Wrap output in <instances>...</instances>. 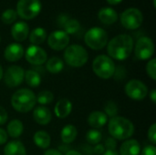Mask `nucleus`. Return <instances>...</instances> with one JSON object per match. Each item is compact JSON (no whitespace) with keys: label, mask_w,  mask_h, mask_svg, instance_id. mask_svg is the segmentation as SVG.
Returning <instances> with one entry per match:
<instances>
[{"label":"nucleus","mask_w":156,"mask_h":155,"mask_svg":"<svg viewBox=\"0 0 156 155\" xmlns=\"http://www.w3.org/2000/svg\"><path fill=\"white\" fill-rule=\"evenodd\" d=\"M7 139H8V135L6 132L3 128H0V145L5 144L7 142Z\"/></svg>","instance_id":"nucleus-40"},{"label":"nucleus","mask_w":156,"mask_h":155,"mask_svg":"<svg viewBox=\"0 0 156 155\" xmlns=\"http://www.w3.org/2000/svg\"><path fill=\"white\" fill-rule=\"evenodd\" d=\"M102 155H119V153L116 150H106Z\"/></svg>","instance_id":"nucleus-43"},{"label":"nucleus","mask_w":156,"mask_h":155,"mask_svg":"<svg viewBox=\"0 0 156 155\" xmlns=\"http://www.w3.org/2000/svg\"><path fill=\"white\" fill-rule=\"evenodd\" d=\"M116 147H117V141L114 138L110 137L105 141L104 148H106L107 150H116Z\"/></svg>","instance_id":"nucleus-37"},{"label":"nucleus","mask_w":156,"mask_h":155,"mask_svg":"<svg viewBox=\"0 0 156 155\" xmlns=\"http://www.w3.org/2000/svg\"><path fill=\"white\" fill-rule=\"evenodd\" d=\"M46 62V69L51 74H58L64 69V62L58 57H52Z\"/></svg>","instance_id":"nucleus-26"},{"label":"nucleus","mask_w":156,"mask_h":155,"mask_svg":"<svg viewBox=\"0 0 156 155\" xmlns=\"http://www.w3.org/2000/svg\"><path fill=\"white\" fill-rule=\"evenodd\" d=\"M113 76L116 80H122L126 76V71H125L124 68L122 66H120L118 69H115Z\"/></svg>","instance_id":"nucleus-35"},{"label":"nucleus","mask_w":156,"mask_h":155,"mask_svg":"<svg viewBox=\"0 0 156 155\" xmlns=\"http://www.w3.org/2000/svg\"><path fill=\"white\" fill-rule=\"evenodd\" d=\"M3 75H4V72H3V69H2V67H1V65H0V80L3 79Z\"/></svg>","instance_id":"nucleus-46"},{"label":"nucleus","mask_w":156,"mask_h":155,"mask_svg":"<svg viewBox=\"0 0 156 155\" xmlns=\"http://www.w3.org/2000/svg\"><path fill=\"white\" fill-rule=\"evenodd\" d=\"M146 72L147 75L153 79L156 80V59L152 58L146 65Z\"/></svg>","instance_id":"nucleus-33"},{"label":"nucleus","mask_w":156,"mask_h":155,"mask_svg":"<svg viewBox=\"0 0 156 155\" xmlns=\"http://www.w3.org/2000/svg\"><path fill=\"white\" fill-rule=\"evenodd\" d=\"M150 99H151V100L153 101V103H154V104H155V103H156V90H155V89H154V90H151V92H150Z\"/></svg>","instance_id":"nucleus-42"},{"label":"nucleus","mask_w":156,"mask_h":155,"mask_svg":"<svg viewBox=\"0 0 156 155\" xmlns=\"http://www.w3.org/2000/svg\"><path fill=\"white\" fill-rule=\"evenodd\" d=\"M33 141L35 144L40 149H48L50 146L51 139L49 134L45 131H37L33 136Z\"/></svg>","instance_id":"nucleus-24"},{"label":"nucleus","mask_w":156,"mask_h":155,"mask_svg":"<svg viewBox=\"0 0 156 155\" xmlns=\"http://www.w3.org/2000/svg\"><path fill=\"white\" fill-rule=\"evenodd\" d=\"M93 153L94 154L101 155L103 154V153L105 152V148H104V145L103 144H101V143H98L95 145V147L93 148Z\"/></svg>","instance_id":"nucleus-39"},{"label":"nucleus","mask_w":156,"mask_h":155,"mask_svg":"<svg viewBox=\"0 0 156 155\" xmlns=\"http://www.w3.org/2000/svg\"><path fill=\"white\" fill-rule=\"evenodd\" d=\"M108 122V117L103 111H92L89 117H88V124L94 128V129H100L103 127Z\"/></svg>","instance_id":"nucleus-19"},{"label":"nucleus","mask_w":156,"mask_h":155,"mask_svg":"<svg viewBox=\"0 0 156 155\" xmlns=\"http://www.w3.org/2000/svg\"><path fill=\"white\" fill-rule=\"evenodd\" d=\"M141 145L136 140H127L120 147L119 155H140Z\"/></svg>","instance_id":"nucleus-20"},{"label":"nucleus","mask_w":156,"mask_h":155,"mask_svg":"<svg viewBox=\"0 0 156 155\" xmlns=\"http://www.w3.org/2000/svg\"><path fill=\"white\" fill-rule=\"evenodd\" d=\"M41 10V2L39 0H19L16 5V14L26 20L36 17Z\"/></svg>","instance_id":"nucleus-7"},{"label":"nucleus","mask_w":156,"mask_h":155,"mask_svg":"<svg viewBox=\"0 0 156 155\" xmlns=\"http://www.w3.org/2000/svg\"><path fill=\"white\" fill-rule=\"evenodd\" d=\"M17 16L16 12L14 9H6L5 11H4V13L1 16V20L2 22H4L6 25L12 24L13 22L16 21Z\"/></svg>","instance_id":"nucleus-32"},{"label":"nucleus","mask_w":156,"mask_h":155,"mask_svg":"<svg viewBox=\"0 0 156 155\" xmlns=\"http://www.w3.org/2000/svg\"><path fill=\"white\" fill-rule=\"evenodd\" d=\"M124 91L130 99L134 100H142L146 98L148 94V88L144 82L134 79L126 83Z\"/></svg>","instance_id":"nucleus-9"},{"label":"nucleus","mask_w":156,"mask_h":155,"mask_svg":"<svg viewBox=\"0 0 156 155\" xmlns=\"http://www.w3.org/2000/svg\"><path fill=\"white\" fill-rule=\"evenodd\" d=\"M84 40L89 48L94 50H100L107 45L108 34L103 28L95 26L86 32Z\"/></svg>","instance_id":"nucleus-6"},{"label":"nucleus","mask_w":156,"mask_h":155,"mask_svg":"<svg viewBox=\"0 0 156 155\" xmlns=\"http://www.w3.org/2000/svg\"><path fill=\"white\" fill-rule=\"evenodd\" d=\"M58 21V25L64 28L63 31L66 32L68 35H73L77 33L80 28V22L77 19L69 18L66 16H60Z\"/></svg>","instance_id":"nucleus-17"},{"label":"nucleus","mask_w":156,"mask_h":155,"mask_svg":"<svg viewBox=\"0 0 156 155\" xmlns=\"http://www.w3.org/2000/svg\"><path fill=\"white\" fill-rule=\"evenodd\" d=\"M25 57L27 61L34 66H41L48 59L47 52L42 48L35 45L27 48L25 53Z\"/></svg>","instance_id":"nucleus-12"},{"label":"nucleus","mask_w":156,"mask_h":155,"mask_svg":"<svg viewBox=\"0 0 156 155\" xmlns=\"http://www.w3.org/2000/svg\"><path fill=\"white\" fill-rule=\"evenodd\" d=\"M65 155H82L81 153H80L79 152H77V151H74V150H69V151H68Z\"/></svg>","instance_id":"nucleus-44"},{"label":"nucleus","mask_w":156,"mask_h":155,"mask_svg":"<svg viewBox=\"0 0 156 155\" xmlns=\"http://www.w3.org/2000/svg\"><path fill=\"white\" fill-rule=\"evenodd\" d=\"M29 33V27L27 23L24 21H19L16 23L11 27V35L16 41L22 42L26 40Z\"/></svg>","instance_id":"nucleus-16"},{"label":"nucleus","mask_w":156,"mask_h":155,"mask_svg":"<svg viewBox=\"0 0 156 155\" xmlns=\"http://www.w3.org/2000/svg\"><path fill=\"white\" fill-rule=\"evenodd\" d=\"M5 155H27V150L20 141H11L4 148Z\"/></svg>","instance_id":"nucleus-22"},{"label":"nucleus","mask_w":156,"mask_h":155,"mask_svg":"<svg viewBox=\"0 0 156 155\" xmlns=\"http://www.w3.org/2000/svg\"><path fill=\"white\" fill-rule=\"evenodd\" d=\"M78 135V130L77 128L72 124H68L61 130L60 132V138L63 143L69 144L73 143Z\"/></svg>","instance_id":"nucleus-23"},{"label":"nucleus","mask_w":156,"mask_h":155,"mask_svg":"<svg viewBox=\"0 0 156 155\" xmlns=\"http://www.w3.org/2000/svg\"><path fill=\"white\" fill-rule=\"evenodd\" d=\"M33 119L39 125H47L52 119L51 111L45 106H38L33 111Z\"/></svg>","instance_id":"nucleus-15"},{"label":"nucleus","mask_w":156,"mask_h":155,"mask_svg":"<svg viewBox=\"0 0 156 155\" xmlns=\"http://www.w3.org/2000/svg\"><path fill=\"white\" fill-rule=\"evenodd\" d=\"M69 37L63 30L53 31L48 37V46L56 51H59L66 48L69 46Z\"/></svg>","instance_id":"nucleus-13"},{"label":"nucleus","mask_w":156,"mask_h":155,"mask_svg":"<svg viewBox=\"0 0 156 155\" xmlns=\"http://www.w3.org/2000/svg\"><path fill=\"white\" fill-rule=\"evenodd\" d=\"M101 139H102V134L97 129L90 130V131H88V132L86 134L87 142L90 144H92V145H96V144L100 143Z\"/></svg>","instance_id":"nucleus-30"},{"label":"nucleus","mask_w":156,"mask_h":155,"mask_svg":"<svg viewBox=\"0 0 156 155\" xmlns=\"http://www.w3.org/2000/svg\"><path fill=\"white\" fill-rule=\"evenodd\" d=\"M25 77V70L20 66H10L5 75H4V80L7 87L9 88H16L22 84L24 81Z\"/></svg>","instance_id":"nucleus-11"},{"label":"nucleus","mask_w":156,"mask_h":155,"mask_svg":"<svg viewBox=\"0 0 156 155\" xmlns=\"http://www.w3.org/2000/svg\"><path fill=\"white\" fill-rule=\"evenodd\" d=\"M135 57L140 60H147L152 58L154 53V44L153 40L148 37H140L134 48Z\"/></svg>","instance_id":"nucleus-10"},{"label":"nucleus","mask_w":156,"mask_h":155,"mask_svg":"<svg viewBox=\"0 0 156 155\" xmlns=\"http://www.w3.org/2000/svg\"><path fill=\"white\" fill-rule=\"evenodd\" d=\"M140 155H156V148L154 145H147L141 150Z\"/></svg>","instance_id":"nucleus-36"},{"label":"nucleus","mask_w":156,"mask_h":155,"mask_svg":"<svg viewBox=\"0 0 156 155\" xmlns=\"http://www.w3.org/2000/svg\"><path fill=\"white\" fill-rule=\"evenodd\" d=\"M103 112L106 114L107 117H110V118L116 117L117 114H118V106H117V104L112 100H109L104 106V111Z\"/></svg>","instance_id":"nucleus-31"},{"label":"nucleus","mask_w":156,"mask_h":155,"mask_svg":"<svg viewBox=\"0 0 156 155\" xmlns=\"http://www.w3.org/2000/svg\"><path fill=\"white\" fill-rule=\"evenodd\" d=\"M110 5H118L119 3H121L122 0H106Z\"/></svg>","instance_id":"nucleus-45"},{"label":"nucleus","mask_w":156,"mask_h":155,"mask_svg":"<svg viewBox=\"0 0 156 155\" xmlns=\"http://www.w3.org/2000/svg\"><path fill=\"white\" fill-rule=\"evenodd\" d=\"M144 20V16L142 12L135 7H131L124 10L121 15L122 25L130 30L136 29L141 26Z\"/></svg>","instance_id":"nucleus-8"},{"label":"nucleus","mask_w":156,"mask_h":155,"mask_svg":"<svg viewBox=\"0 0 156 155\" xmlns=\"http://www.w3.org/2000/svg\"><path fill=\"white\" fill-rule=\"evenodd\" d=\"M147 137H148L149 142H151L153 145H155L156 144V124L155 123H153V124L151 125V127L149 128L148 132H147Z\"/></svg>","instance_id":"nucleus-34"},{"label":"nucleus","mask_w":156,"mask_h":155,"mask_svg":"<svg viewBox=\"0 0 156 155\" xmlns=\"http://www.w3.org/2000/svg\"><path fill=\"white\" fill-rule=\"evenodd\" d=\"M133 49V39L130 35L122 34L114 37L108 44L107 51L111 58L125 60Z\"/></svg>","instance_id":"nucleus-1"},{"label":"nucleus","mask_w":156,"mask_h":155,"mask_svg":"<svg viewBox=\"0 0 156 155\" xmlns=\"http://www.w3.org/2000/svg\"><path fill=\"white\" fill-rule=\"evenodd\" d=\"M7 118H8V115H7L5 109L0 106V125L5 124L7 122Z\"/></svg>","instance_id":"nucleus-38"},{"label":"nucleus","mask_w":156,"mask_h":155,"mask_svg":"<svg viewBox=\"0 0 156 155\" xmlns=\"http://www.w3.org/2000/svg\"><path fill=\"white\" fill-rule=\"evenodd\" d=\"M44 155H62V153L56 149H48L45 152Z\"/></svg>","instance_id":"nucleus-41"},{"label":"nucleus","mask_w":156,"mask_h":155,"mask_svg":"<svg viewBox=\"0 0 156 155\" xmlns=\"http://www.w3.org/2000/svg\"><path fill=\"white\" fill-rule=\"evenodd\" d=\"M24 48L18 43H12L9 44L4 52L5 58L9 62H15L21 59L24 56Z\"/></svg>","instance_id":"nucleus-14"},{"label":"nucleus","mask_w":156,"mask_h":155,"mask_svg":"<svg viewBox=\"0 0 156 155\" xmlns=\"http://www.w3.org/2000/svg\"><path fill=\"white\" fill-rule=\"evenodd\" d=\"M36 94L29 89L17 90L11 97V105L18 112H29L36 105Z\"/></svg>","instance_id":"nucleus-3"},{"label":"nucleus","mask_w":156,"mask_h":155,"mask_svg":"<svg viewBox=\"0 0 156 155\" xmlns=\"http://www.w3.org/2000/svg\"><path fill=\"white\" fill-rule=\"evenodd\" d=\"M134 130L133 123L122 116L111 118L108 123L109 133L115 140L123 141L131 138L134 133Z\"/></svg>","instance_id":"nucleus-2"},{"label":"nucleus","mask_w":156,"mask_h":155,"mask_svg":"<svg viewBox=\"0 0 156 155\" xmlns=\"http://www.w3.org/2000/svg\"><path fill=\"white\" fill-rule=\"evenodd\" d=\"M24 79L26 83L32 88L38 87L41 83V76L37 71H35L34 69H28L25 72Z\"/></svg>","instance_id":"nucleus-28"},{"label":"nucleus","mask_w":156,"mask_h":155,"mask_svg":"<svg viewBox=\"0 0 156 155\" xmlns=\"http://www.w3.org/2000/svg\"><path fill=\"white\" fill-rule=\"evenodd\" d=\"M115 69L113 60L106 55H100L96 57L92 62L93 72L96 76L103 79H108L113 77Z\"/></svg>","instance_id":"nucleus-5"},{"label":"nucleus","mask_w":156,"mask_h":155,"mask_svg":"<svg viewBox=\"0 0 156 155\" xmlns=\"http://www.w3.org/2000/svg\"><path fill=\"white\" fill-rule=\"evenodd\" d=\"M98 17L101 23L105 25H112L117 21L118 14L112 7H103L99 11Z\"/></svg>","instance_id":"nucleus-21"},{"label":"nucleus","mask_w":156,"mask_h":155,"mask_svg":"<svg viewBox=\"0 0 156 155\" xmlns=\"http://www.w3.org/2000/svg\"><path fill=\"white\" fill-rule=\"evenodd\" d=\"M72 103L68 99H61L59 100L54 108L55 115L59 119H65L67 118L72 111Z\"/></svg>","instance_id":"nucleus-18"},{"label":"nucleus","mask_w":156,"mask_h":155,"mask_svg":"<svg viewBox=\"0 0 156 155\" xmlns=\"http://www.w3.org/2000/svg\"><path fill=\"white\" fill-rule=\"evenodd\" d=\"M64 59L69 66L73 68H80L87 63L89 54L82 46L70 45L65 49Z\"/></svg>","instance_id":"nucleus-4"},{"label":"nucleus","mask_w":156,"mask_h":155,"mask_svg":"<svg viewBox=\"0 0 156 155\" xmlns=\"http://www.w3.org/2000/svg\"><path fill=\"white\" fill-rule=\"evenodd\" d=\"M24 131V125L19 120H12L6 128V133L11 138H18Z\"/></svg>","instance_id":"nucleus-25"},{"label":"nucleus","mask_w":156,"mask_h":155,"mask_svg":"<svg viewBox=\"0 0 156 155\" xmlns=\"http://www.w3.org/2000/svg\"><path fill=\"white\" fill-rule=\"evenodd\" d=\"M46 38H47V32L43 27H37L33 29L29 34V41L35 46L42 44L46 40Z\"/></svg>","instance_id":"nucleus-27"},{"label":"nucleus","mask_w":156,"mask_h":155,"mask_svg":"<svg viewBox=\"0 0 156 155\" xmlns=\"http://www.w3.org/2000/svg\"><path fill=\"white\" fill-rule=\"evenodd\" d=\"M0 41H1V37H0Z\"/></svg>","instance_id":"nucleus-47"},{"label":"nucleus","mask_w":156,"mask_h":155,"mask_svg":"<svg viewBox=\"0 0 156 155\" xmlns=\"http://www.w3.org/2000/svg\"><path fill=\"white\" fill-rule=\"evenodd\" d=\"M37 102H38L41 106L49 105L54 100V94L49 90H42L37 96Z\"/></svg>","instance_id":"nucleus-29"}]
</instances>
